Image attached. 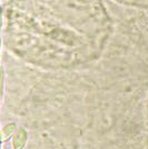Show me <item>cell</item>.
I'll return each mask as SVG.
<instances>
[{
  "label": "cell",
  "mask_w": 148,
  "mask_h": 149,
  "mask_svg": "<svg viewBox=\"0 0 148 149\" xmlns=\"http://www.w3.org/2000/svg\"><path fill=\"white\" fill-rule=\"evenodd\" d=\"M27 141V132L24 128L18 129V131L15 134V137L13 139V149H22Z\"/></svg>",
  "instance_id": "6da1fadb"
},
{
  "label": "cell",
  "mask_w": 148,
  "mask_h": 149,
  "mask_svg": "<svg viewBox=\"0 0 148 149\" xmlns=\"http://www.w3.org/2000/svg\"><path fill=\"white\" fill-rule=\"evenodd\" d=\"M15 128H16V125L15 124H9V125H7L6 127H3V128H2V131H1V140L5 141L7 138L13 132Z\"/></svg>",
  "instance_id": "7a4b0ae2"
}]
</instances>
